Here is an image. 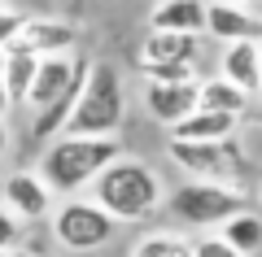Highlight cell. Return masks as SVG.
I'll use <instances>...</instances> for the list:
<instances>
[{
  "label": "cell",
  "mask_w": 262,
  "mask_h": 257,
  "mask_svg": "<svg viewBox=\"0 0 262 257\" xmlns=\"http://www.w3.org/2000/svg\"><path fill=\"white\" fill-rule=\"evenodd\" d=\"M258 118H262V105H258Z\"/></svg>",
  "instance_id": "29"
},
{
  "label": "cell",
  "mask_w": 262,
  "mask_h": 257,
  "mask_svg": "<svg viewBox=\"0 0 262 257\" xmlns=\"http://www.w3.org/2000/svg\"><path fill=\"white\" fill-rule=\"evenodd\" d=\"M219 236H223L227 244L236 248V253H245V257L262 253V218H258V214H249V209L236 214V218H227Z\"/></svg>",
  "instance_id": "18"
},
{
  "label": "cell",
  "mask_w": 262,
  "mask_h": 257,
  "mask_svg": "<svg viewBox=\"0 0 262 257\" xmlns=\"http://www.w3.org/2000/svg\"><path fill=\"white\" fill-rule=\"evenodd\" d=\"M241 118L236 113H210L196 109L192 118H184L179 127H170V139H192V144H210V139H232Z\"/></svg>",
  "instance_id": "15"
},
{
  "label": "cell",
  "mask_w": 262,
  "mask_h": 257,
  "mask_svg": "<svg viewBox=\"0 0 262 257\" xmlns=\"http://www.w3.org/2000/svg\"><path fill=\"white\" fill-rule=\"evenodd\" d=\"M223 79H232L245 92L262 87V44H223Z\"/></svg>",
  "instance_id": "14"
},
{
  "label": "cell",
  "mask_w": 262,
  "mask_h": 257,
  "mask_svg": "<svg viewBox=\"0 0 262 257\" xmlns=\"http://www.w3.org/2000/svg\"><path fill=\"white\" fill-rule=\"evenodd\" d=\"M192 257H245V253H236L223 236H201L192 240Z\"/></svg>",
  "instance_id": "23"
},
{
  "label": "cell",
  "mask_w": 262,
  "mask_h": 257,
  "mask_svg": "<svg viewBox=\"0 0 262 257\" xmlns=\"http://www.w3.org/2000/svg\"><path fill=\"white\" fill-rule=\"evenodd\" d=\"M22 13H13V9H5V5H0V57L9 53L13 44H18V31H22Z\"/></svg>",
  "instance_id": "22"
},
{
  "label": "cell",
  "mask_w": 262,
  "mask_h": 257,
  "mask_svg": "<svg viewBox=\"0 0 262 257\" xmlns=\"http://www.w3.org/2000/svg\"><path fill=\"white\" fill-rule=\"evenodd\" d=\"M153 31H184V35H206L210 5L206 0H158L149 13Z\"/></svg>",
  "instance_id": "12"
},
{
  "label": "cell",
  "mask_w": 262,
  "mask_h": 257,
  "mask_svg": "<svg viewBox=\"0 0 262 257\" xmlns=\"http://www.w3.org/2000/svg\"><path fill=\"white\" fill-rule=\"evenodd\" d=\"M92 201L110 209L118 222H144L149 214H158V205H166V192L140 157H118L92 183Z\"/></svg>",
  "instance_id": "2"
},
{
  "label": "cell",
  "mask_w": 262,
  "mask_h": 257,
  "mask_svg": "<svg viewBox=\"0 0 262 257\" xmlns=\"http://www.w3.org/2000/svg\"><path fill=\"white\" fill-rule=\"evenodd\" d=\"M144 83H184L196 79V65H158V61H140Z\"/></svg>",
  "instance_id": "20"
},
{
  "label": "cell",
  "mask_w": 262,
  "mask_h": 257,
  "mask_svg": "<svg viewBox=\"0 0 262 257\" xmlns=\"http://www.w3.org/2000/svg\"><path fill=\"white\" fill-rule=\"evenodd\" d=\"M131 257H192V244L170 231H149L140 244L131 248Z\"/></svg>",
  "instance_id": "19"
},
{
  "label": "cell",
  "mask_w": 262,
  "mask_h": 257,
  "mask_svg": "<svg viewBox=\"0 0 262 257\" xmlns=\"http://www.w3.org/2000/svg\"><path fill=\"white\" fill-rule=\"evenodd\" d=\"M144 105L158 122L179 127L184 118H192L201 109V83L184 79V83H144Z\"/></svg>",
  "instance_id": "7"
},
{
  "label": "cell",
  "mask_w": 262,
  "mask_h": 257,
  "mask_svg": "<svg viewBox=\"0 0 262 257\" xmlns=\"http://www.w3.org/2000/svg\"><path fill=\"white\" fill-rule=\"evenodd\" d=\"M201 57V35H184V31H153L144 39L140 61H158V65H196Z\"/></svg>",
  "instance_id": "13"
},
{
  "label": "cell",
  "mask_w": 262,
  "mask_h": 257,
  "mask_svg": "<svg viewBox=\"0 0 262 257\" xmlns=\"http://www.w3.org/2000/svg\"><path fill=\"white\" fill-rule=\"evenodd\" d=\"M122 157V144L114 135H61L39 161V175L57 196H75L79 188L96 183L105 175V166Z\"/></svg>",
  "instance_id": "1"
},
{
  "label": "cell",
  "mask_w": 262,
  "mask_h": 257,
  "mask_svg": "<svg viewBox=\"0 0 262 257\" xmlns=\"http://www.w3.org/2000/svg\"><path fill=\"white\" fill-rule=\"evenodd\" d=\"M0 257H5V253H0Z\"/></svg>",
  "instance_id": "30"
},
{
  "label": "cell",
  "mask_w": 262,
  "mask_h": 257,
  "mask_svg": "<svg viewBox=\"0 0 262 257\" xmlns=\"http://www.w3.org/2000/svg\"><path fill=\"white\" fill-rule=\"evenodd\" d=\"M227 5H245V9H249V5H258V0H227Z\"/></svg>",
  "instance_id": "26"
},
{
  "label": "cell",
  "mask_w": 262,
  "mask_h": 257,
  "mask_svg": "<svg viewBox=\"0 0 262 257\" xmlns=\"http://www.w3.org/2000/svg\"><path fill=\"white\" fill-rule=\"evenodd\" d=\"M75 44H79V27H70L61 18H27L13 48L35 53V57H70Z\"/></svg>",
  "instance_id": "10"
},
{
  "label": "cell",
  "mask_w": 262,
  "mask_h": 257,
  "mask_svg": "<svg viewBox=\"0 0 262 257\" xmlns=\"http://www.w3.org/2000/svg\"><path fill=\"white\" fill-rule=\"evenodd\" d=\"M118 231V218L110 209H101L96 201H66L61 209L53 214V240L70 253H92V248H105Z\"/></svg>",
  "instance_id": "6"
},
{
  "label": "cell",
  "mask_w": 262,
  "mask_h": 257,
  "mask_svg": "<svg viewBox=\"0 0 262 257\" xmlns=\"http://www.w3.org/2000/svg\"><path fill=\"white\" fill-rule=\"evenodd\" d=\"M9 105H13V96H9V87H5V79H0V118L9 113Z\"/></svg>",
  "instance_id": "24"
},
{
  "label": "cell",
  "mask_w": 262,
  "mask_h": 257,
  "mask_svg": "<svg viewBox=\"0 0 262 257\" xmlns=\"http://www.w3.org/2000/svg\"><path fill=\"white\" fill-rule=\"evenodd\" d=\"M122 118H127V96H122V74L110 61H96L88 70L83 96L75 105V118L66 127V135H118Z\"/></svg>",
  "instance_id": "3"
},
{
  "label": "cell",
  "mask_w": 262,
  "mask_h": 257,
  "mask_svg": "<svg viewBox=\"0 0 262 257\" xmlns=\"http://www.w3.org/2000/svg\"><path fill=\"white\" fill-rule=\"evenodd\" d=\"M22 244V218L13 209H0V253H13Z\"/></svg>",
  "instance_id": "21"
},
{
  "label": "cell",
  "mask_w": 262,
  "mask_h": 257,
  "mask_svg": "<svg viewBox=\"0 0 262 257\" xmlns=\"http://www.w3.org/2000/svg\"><path fill=\"white\" fill-rule=\"evenodd\" d=\"M5 257H31V253H22V248H13V253H5Z\"/></svg>",
  "instance_id": "27"
},
{
  "label": "cell",
  "mask_w": 262,
  "mask_h": 257,
  "mask_svg": "<svg viewBox=\"0 0 262 257\" xmlns=\"http://www.w3.org/2000/svg\"><path fill=\"white\" fill-rule=\"evenodd\" d=\"M206 35L223 39V44H262V18H253L245 5L210 0V27H206Z\"/></svg>",
  "instance_id": "11"
},
{
  "label": "cell",
  "mask_w": 262,
  "mask_h": 257,
  "mask_svg": "<svg viewBox=\"0 0 262 257\" xmlns=\"http://www.w3.org/2000/svg\"><path fill=\"white\" fill-rule=\"evenodd\" d=\"M39 61H44V57L22 53V48H9V53H5V87H9L13 105L31 96V87H35V74H39Z\"/></svg>",
  "instance_id": "16"
},
{
  "label": "cell",
  "mask_w": 262,
  "mask_h": 257,
  "mask_svg": "<svg viewBox=\"0 0 262 257\" xmlns=\"http://www.w3.org/2000/svg\"><path fill=\"white\" fill-rule=\"evenodd\" d=\"M0 79H5V57H0Z\"/></svg>",
  "instance_id": "28"
},
{
  "label": "cell",
  "mask_w": 262,
  "mask_h": 257,
  "mask_svg": "<svg viewBox=\"0 0 262 257\" xmlns=\"http://www.w3.org/2000/svg\"><path fill=\"white\" fill-rule=\"evenodd\" d=\"M170 161L184 166L192 179H206V183H232L241 188L245 170H249V153L241 148V139H210V144H192V139H170L166 144Z\"/></svg>",
  "instance_id": "4"
},
{
  "label": "cell",
  "mask_w": 262,
  "mask_h": 257,
  "mask_svg": "<svg viewBox=\"0 0 262 257\" xmlns=\"http://www.w3.org/2000/svg\"><path fill=\"white\" fill-rule=\"evenodd\" d=\"M5 148H9V131H5V118H0V157H5Z\"/></svg>",
  "instance_id": "25"
},
{
  "label": "cell",
  "mask_w": 262,
  "mask_h": 257,
  "mask_svg": "<svg viewBox=\"0 0 262 257\" xmlns=\"http://www.w3.org/2000/svg\"><path fill=\"white\" fill-rule=\"evenodd\" d=\"M0 196H5V209H13L22 222H39V218H48L57 192L44 183V175L18 170V175H9L5 183H0Z\"/></svg>",
  "instance_id": "9"
},
{
  "label": "cell",
  "mask_w": 262,
  "mask_h": 257,
  "mask_svg": "<svg viewBox=\"0 0 262 257\" xmlns=\"http://www.w3.org/2000/svg\"><path fill=\"white\" fill-rule=\"evenodd\" d=\"M170 214L188 227H223L227 218L245 214V192L232 183H206V179H192L179 192H170Z\"/></svg>",
  "instance_id": "5"
},
{
  "label": "cell",
  "mask_w": 262,
  "mask_h": 257,
  "mask_svg": "<svg viewBox=\"0 0 262 257\" xmlns=\"http://www.w3.org/2000/svg\"><path fill=\"white\" fill-rule=\"evenodd\" d=\"M83 74H88V61H79L75 53H70V57H44V61H39V74H35V87H31V96H27V105L35 113L48 109V105H57L79 79H83Z\"/></svg>",
  "instance_id": "8"
},
{
  "label": "cell",
  "mask_w": 262,
  "mask_h": 257,
  "mask_svg": "<svg viewBox=\"0 0 262 257\" xmlns=\"http://www.w3.org/2000/svg\"><path fill=\"white\" fill-rule=\"evenodd\" d=\"M201 109H210V113H236V118H241V113L249 109V92L219 74V79L201 83Z\"/></svg>",
  "instance_id": "17"
}]
</instances>
